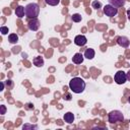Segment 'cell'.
Wrapping results in <instances>:
<instances>
[{
  "mask_svg": "<svg viewBox=\"0 0 130 130\" xmlns=\"http://www.w3.org/2000/svg\"><path fill=\"white\" fill-rule=\"evenodd\" d=\"M85 81L81 77H74L69 81V88L74 93H81L85 89Z\"/></svg>",
  "mask_w": 130,
  "mask_h": 130,
  "instance_id": "obj_1",
  "label": "cell"
},
{
  "mask_svg": "<svg viewBox=\"0 0 130 130\" xmlns=\"http://www.w3.org/2000/svg\"><path fill=\"white\" fill-rule=\"evenodd\" d=\"M25 16L27 18H36L40 13V6L38 3H28L25 7Z\"/></svg>",
  "mask_w": 130,
  "mask_h": 130,
  "instance_id": "obj_2",
  "label": "cell"
},
{
  "mask_svg": "<svg viewBox=\"0 0 130 130\" xmlns=\"http://www.w3.org/2000/svg\"><path fill=\"white\" fill-rule=\"evenodd\" d=\"M108 121L111 124L115 123H121L124 121V115L119 110H113L108 114Z\"/></svg>",
  "mask_w": 130,
  "mask_h": 130,
  "instance_id": "obj_3",
  "label": "cell"
},
{
  "mask_svg": "<svg viewBox=\"0 0 130 130\" xmlns=\"http://www.w3.org/2000/svg\"><path fill=\"white\" fill-rule=\"evenodd\" d=\"M103 12H104V14L106 16L112 18V17H114V16H116L118 14V8L113 6V5H111V4H107V5H105L103 7Z\"/></svg>",
  "mask_w": 130,
  "mask_h": 130,
  "instance_id": "obj_4",
  "label": "cell"
},
{
  "mask_svg": "<svg viewBox=\"0 0 130 130\" xmlns=\"http://www.w3.org/2000/svg\"><path fill=\"white\" fill-rule=\"evenodd\" d=\"M114 80L117 84H124L126 81H127V75L124 71L122 70H119L115 73V76H114Z\"/></svg>",
  "mask_w": 130,
  "mask_h": 130,
  "instance_id": "obj_5",
  "label": "cell"
},
{
  "mask_svg": "<svg viewBox=\"0 0 130 130\" xmlns=\"http://www.w3.org/2000/svg\"><path fill=\"white\" fill-rule=\"evenodd\" d=\"M40 20L36 17V18H29L28 22H27V27L28 29L32 30V31H36L40 28Z\"/></svg>",
  "mask_w": 130,
  "mask_h": 130,
  "instance_id": "obj_6",
  "label": "cell"
},
{
  "mask_svg": "<svg viewBox=\"0 0 130 130\" xmlns=\"http://www.w3.org/2000/svg\"><path fill=\"white\" fill-rule=\"evenodd\" d=\"M86 43H87V39L83 35H78L74 38V44L78 47H83L86 45Z\"/></svg>",
  "mask_w": 130,
  "mask_h": 130,
  "instance_id": "obj_7",
  "label": "cell"
},
{
  "mask_svg": "<svg viewBox=\"0 0 130 130\" xmlns=\"http://www.w3.org/2000/svg\"><path fill=\"white\" fill-rule=\"evenodd\" d=\"M116 41H117V44H118L120 47H122V48H128L129 45H130L129 39H128L127 37H125V36H120V37H118Z\"/></svg>",
  "mask_w": 130,
  "mask_h": 130,
  "instance_id": "obj_8",
  "label": "cell"
},
{
  "mask_svg": "<svg viewBox=\"0 0 130 130\" xmlns=\"http://www.w3.org/2000/svg\"><path fill=\"white\" fill-rule=\"evenodd\" d=\"M74 119H75V117H74V114H73L72 112H67V113H65L64 116H63V120H64L66 123H68V124L73 123V122H74Z\"/></svg>",
  "mask_w": 130,
  "mask_h": 130,
  "instance_id": "obj_9",
  "label": "cell"
},
{
  "mask_svg": "<svg viewBox=\"0 0 130 130\" xmlns=\"http://www.w3.org/2000/svg\"><path fill=\"white\" fill-rule=\"evenodd\" d=\"M83 59H84V56L81 54V53H76L74 54V56L72 57V62L74 64H81L83 62Z\"/></svg>",
  "mask_w": 130,
  "mask_h": 130,
  "instance_id": "obj_10",
  "label": "cell"
},
{
  "mask_svg": "<svg viewBox=\"0 0 130 130\" xmlns=\"http://www.w3.org/2000/svg\"><path fill=\"white\" fill-rule=\"evenodd\" d=\"M14 13H15V15H16L17 17H19V18H22V17L25 15V9H24V7H23V6H21V5H18V6L15 8V10H14Z\"/></svg>",
  "mask_w": 130,
  "mask_h": 130,
  "instance_id": "obj_11",
  "label": "cell"
},
{
  "mask_svg": "<svg viewBox=\"0 0 130 130\" xmlns=\"http://www.w3.org/2000/svg\"><path fill=\"white\" fill-rule=\"evenodd\" d=\"M109 4L117 7V8H120V7H123L126 3V0H108Z\"/></svg>",
  "mask_w": 130,
  "mask_h": 130,
  "instance_id": "obj_12",
  "label": "cell"
},
{
  "mask_svg": "<svg viewBox=\"0 0 130 130\" xmlns=\"http://www.w3.org/2000/svg\"><path fill=\"white\" fill-rule=\"evenodd\" d=\"M94 55H95V52H94V50L91 49V48L86 49V50L84 51V54H83L84 58H86V59H88V60L93 59V58H94Z\"/></svg>",
  "mask_w": 130,
  "mask_h": 130,
  "instance_id": "obj_13",
  "label": "cell"
},
{
  "mask_svg": "<svg viewBox=\"0 0 130 130\" xmlns=\"http://www.w3.org/2000/svg\"><path fill=\"white\" fill-rule=\"evenodd\" d=\"M32 63L36 67H43L44 66V58L42 56H36L32 59Z\"/></svg>",
  "mask_w": 130,
  "mask_h": 130,
  "instance_id": "obj_14",
  "label": "cell"
},
{
  "mask_svg": "<svg viewBox=\"0 0 130 130\" xmlns=\"http://www.w3.org/2000/svg\"><path fill=\"white\" fill-rule=\"evenodd\" d=\"M8 42L10 44H16L18 42V36L16 34H10L8 36Z\"/></svg>",
  "mask_w": 130,
  "mask_h": 130,
  "instance_id": "obj_15",
  "label": "cell"
},
{
  "mask_svg": "<svg viewBox=\"0 0 130 130\" xmlns=\"http://www.w3.org/2000/svg\"><path fill=\"white\" fill-rule=\"evenodd\" d=\"M71 19H72L73 22H80L82 20V16L79 13H74V14L71 15Z\"/></svg>",
  "mask_w": 130,
  "mask_h": 130,
  "instance_id": "obj_16",
  "label": "cell"
},
{
  "mask_svg": "<svg viewBox=\"0 0 130 130\" xmlns=\"http://www.w3.org/2000/svg\"><path fill=\"white\" fill-rule=\"evenodd\" d=\"M91 7L94 8L95 10H99V9H101L103 7V4H102V2H100L98 0H94V1L91 2Z\"/></svg>",
  "mask_w": 130,
  "mask_h": 130,
  "instance_id": "obj_17",
  "label": "cell"
},
{
  "mask_svg": "<svg viewBox=\"0 0 130 130\" xmlns=\"http://www.w3.org/2000/svg\"><path fill=\"white\" fill-rule=\"evenodd\" d=\"M22 129L23 130H28V129H30V130H32V129H35V130H37L38 129V125H36V124H24L23 126H22Z\"/></svg>",
  "mask_w": 130,
  "mask_h": 130,
  "instance_id": "obj_18",
  "label": "cell"
},
{
  "mask_svg": "<svg viewBox=\"0 0 130 130\" xmlns=\"http://www.w3.org/2000/svg\"><path fill=\"white\" fill-rule=\"evenodd\" d=\"M45 2L50 6H56L60 3V0H45Z\"/></svg>",
  "mask_w": 130,
  "mask_h": 130,
  "instance_id": "obj_19",
  "label": "cell"
},
{
  "mask_svg": "<svg viewBox=\"0 0 130 130\" xmlns=\"http://www.w3.org/2000/svg\"><path fill=\"white\" fill-rule=\"evenodd\" d=\"M0 31H1V34L4 36V35H7V34L9 32V28H8L7 26H1V27H0Z\"/></svg>",
  "mask_w": 130,
  "mask_h": 130,
  "instance_id": "obj_20",
  "label": "cell"
},
{
  "mask_svg": "<svg viewBox=\"0 0 130 130\" xmlns=\"http://www.w3.org/2000/svg\"><path fill=\"white\" fill-rule=\"evenodd\" d=\"M5 83H6V85L8 86V88H9V89H11V88L13 87V81H12V80L8 79V80H6V82H5Z\"/></svg>",
  "mask_w": 130,
  "mask_h": 130,
  "instance_id": "obj_21",
  "label": "cell"
},
{
  "mask_svg": "<svg viewBox=\"0 0 130 130\" xmlns=\"http://www.w3.org/2000/svg\"><path fill=\"white\" fill-rule=\"evenodd\" d=\"M0 110H1V112H0L1 115H4V114L6 113V107H5L4 105H1V106H0Z\"/></svg>",
  "mask_w": 130,
  "mask_h": 130,
  "instance_id": "obj_22",
  "label": "cell"
},
{
  "mask_svg": "<svg viewBox=\"0 0 130 130\" xmlns=\"http://www.w3.org/2000/svg\"><path fill=\"white\" fill-rule=\"evenodd\" d=\"M34 109V105L31 103H27L25 105V110H32Z\"/></svg>",
  "mask_w": 130,
  "mask_h": 130,
  "instance_id": "obj_23",
  "label": "cell"
},
{
  "mask_svg": "<svg viewBox=\"0 0 130 130\" xmlns=\"http://www.w3.org/2000/svg\"><path fill=\"white\" fill-rule=\"evenodd\" d=\"M63 99L65 101H71V94L70 93H66V94L63 95Z\"/></svg>",
  "mask_w": 130,
  "mask_h": 130,
  "instance_id": "obj_24",
  "label": "cell"
},
{
  "mask_svg": "<svg viewBox=\"0 0 130 130\" xmlns=\"http://www.w3.org/2000/svg\"><path fill=\"white\" fill-rule=\"evenodd\" d=\"M4 85H5V82H4V81H1V82H0V90H1V91L4 89Z\"/></svg>",
  "mask_w": 130,
  "mask_h": 130,
  "instance_id": "obj_25",
  "label": "cell"
},
{
  "mask_svg": "<svg viewBox=\"0 0 130 130\" xmlns=\"http://www.w3.org/2000/svg\"><path fill=\"white\" fill-rule=\"evenodd\" d=\"M126 13H127V18H128V20L130 21V8L127 10V12H126Z\"/></svg>",
  "mask_w": 130,
  "mask_h": 130,
  "instance_id": "obj_26",
  "label": "cell"
},
{
  "mask_svg": "<svg viewBox=\"0 0 130 130\" xmlns=\"http://www.w3.org/2000/svg\"><path fill=\"white\" fill-rule=\"evenodd\" d=\"M126 75H127V80L130 81V69H129V71L126 73Z\"/></svg>",
  "mask_w": 130,
  "mask_h": 130,
  "instance_id": "obj_27",
  "label": "cell"
},
{
  "mask_svg": "<svg viewBox=\"0 0 130 130\" xmlns=\"http://www.w3.org/2000/svg\"><path fill=\"white\" fill-rule=\"evenodd\" d=\"M128 102H129V103H130V95H129V96H128Z\"/></svg>",
  "mask_w": 130,
  "mask_h": 130,
  "instance_id": "obj_28",
  "label": "cell"
},
{
  "mask_svg": "<svg viewBox=\"0 0 130 130\" xmlns=\"http://www.w3.org/2000/svg\"><path fill=\"white\" fill-rule=\"evenodd\" d=\"M129 122H130V120H129Z\"/></svg>",
  "mask_w": 130,
  "mask_h": 130,
  "instance_id": "obj_29",
  "label": "cell"
}]
</instances>
